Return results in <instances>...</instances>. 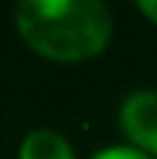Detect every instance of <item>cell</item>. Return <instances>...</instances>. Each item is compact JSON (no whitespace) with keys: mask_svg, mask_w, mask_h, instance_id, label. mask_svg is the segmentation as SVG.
<instances>
[{"mask_svg":"<svg viewBox=\"0 0 157 159\" xmlns=\"http://www.w3.org/2000/svg\"><path fill=\"white\" fill-rule=\"evenodd\" d=\"M92 159H151V156L136 150V148H107L101 153H95Z\"/></svg>","mask_w":157,"mask_h":159,"instance_id":"4","label":"cell"},{"mask_svg":"<svg viewBox=\"0 0 157 159\" xmlns=\"http://www.w3.org/2000/svg\"><path fill=\"white\" fill-rule=\"evenodd\" d=\"M140 9H142V15H148V18L157 24V0H142Z\"/></svg>","mask_w":157,"mask_h":159,"instance_id":"5","label":"cell"},{"mask_svg":"<svg viewBox=\"0 0 157 159\" xmlns=\"http://www.w3.org/2000/svg\"><path fill=\"white\" fill-rule=\"evenodd\" d=\"M21 159H74V150L59 133L33 130L21 142Z\"/></svg>","mask_w":157,"mask_h":159,"instance_id":"3","label":"cell"},{"mask_svg":"<svg viewBox=\"0 0 157 159\" xmlns=\"http://www.w3.org/2000/svg\"><path fill=\"white\" fill-rule=\"evenodd\" d=\"M122 130L130 142L157 153V91H136L122 103Z\"/></svg>","mask_w":157,"mask_h":159,"instance_id":"2","label":"cell"},{"mask_svg":"<svg viewBox=\"0 0 157 159\" xmlns=\"http://www.w3.org/2000/svg\"><path fill=\"white\" fill-rule=\"evenodd\" d=\"M15 27L36 53L77 62L101 53L110 41V12L98 0H24Z\"/></svg>","mask_w":157,"mask_h":159,"instance_id":"1","label":"cell"}]
</instances>
